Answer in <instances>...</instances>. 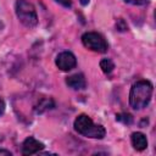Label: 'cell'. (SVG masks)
<instances>
[{
  "label": "cell",
  "mask_w": 156,
  "mask_h": 156,
  "mask_svg": "<svg viewBox=\"0 0 156 156\" xmlns=\"http://www.w3.org/2000/svg\"><path fill=\"white\" fill-rule=\"evenodd\" d=\"M152 95V84L149 80H139L133 84L129 93V104L134 110L147 106Z\"/></svg>",
  "instance_id": "obj_1"
},
{
  "label": "cell",
  "mask_w": 156,
  "mask_h": 156,
  "mask_svg": "<svg viewBox=\"0 0 156 156\" xmlns=\"http://www.w3.org/2000/svg\"><path fill=\"white\" fill-rule=\"evenodd\" d=\"M43 149H44V144L43 143H40L39 140H37L33 136H28L22 144V155L29 156V155L39 152Z\"/></svg>",
  "instance_id": "obj_6"
},
{
  "label": "cell",
  "mask_w": 156,
  "mask_h": 156,
  "mask_svg": "<svg viewBox=\"0 0 156 156\" xmlns=\"http://www.w3.org/2000/svg\"><path fill=\"white\" fill-rule=\"evenodd\" d=\"M116 121L124 123V124H132L133 123V117L129 113H118L116 115Z\"/></svg>",
  "instance_id": "obj_11"
},
{
  "label": "cell",
  "mask_w": 156,
  "mask_h": 156,
  "mask_svg": "<svg viewBox=\"0 0 156 156\" xmlns=\"http://www.w3.org/2000/svg\"><path fill=\"white\" fill-rule=\"evenodd\" d=\"M4 112H5V102H4V100L0 98V116H1Z\"/></svg>",
  "instance_id": "obj_15"
},
{
  "label": "cell",
  "mask_w": 156,
  "mask_h": 156,
  "mask_svg": "<svg viewBox=\"0 0 156 156\" xmlns=\"http://www.w3.org/2000/svg\"><path fill=\"white\" fill-rule=\"evenodd\" d=\"M130 141H132V145L135 150L138 151H143L146 149L147 146V139L145 136V134L140 133V132H135L132 134L130 136Z\"/></svg>",
  "instance_id": "obj_8"
},
{
  "label": "cell",
  "mask_w": 156,
  "mask_h": 156,
  "mask_svg": "<svg viewBox=\"0 0 156 156\" xmlns=\"http://www.w3.org/2000/svg\"><path fill=\"white\" fill-rule=\"evenodd\" d=\"M16 15L20 22L28 27L32 28L37 26L38 23V16L34 6L28 1V0H17L16 1Z\"/></svg>",
  "instance_id": "obj_3"
},
{
  "label": "cell",
  "mask_w": 156,
  "mask_h": 156,
  "mask_svg": "<svg viewBox=\"0 0 156 156\" xmlns=\"http://www.w3.org/2000/svg\"><path fill=\"white\" fill-rule=\"evenodd\" d=\"M55 63H56V66L61 71L67 72V71H71L72 68L76 67L77 60H76V56L72 52H69V51H62V52H60L56 56Z\"/></svg>",
  "instance_id": "obj_5"
},
{
  "label": "cell",
  "mask_w": 156,
  "mask_h": 156,
  "mask_svg": "<svg viewBox=\"0 0 156 156\" xmlns=\"http://www.w3.org/2000/svg\"><path fill=\"white\" fill-rule=\"evenodd\" d=\"M82 43L83 45L91 50V51H95V52H106L107 49H108V44L107 41L105 40V38L96 33V32H87L82 35Z\"/></svg>",
  "instance_id": "obj_4"
},
{
  "label": "cell",
  "mask_w": 156,
  "mask_h": 156,
  "mask_svg": "<svg viewBox=\"0 0 156 156\" xmlns=\"http://www.w3.org/2000/svg\"><path fill=\"white\" fill-rule=\"evenodd\" d=\"M1 140H2V136H1V135H0V141H1Z\"/></svg>",
  "instance_id": "obj_18"
},
{
  "label": "cell",
  "mask_w": 156,
  "mask_h": 156,
  "mask_svg": "<svg viewBox=\"0 0 156 156\" xmlns=\"http://www.w3.org/2000/svg\"><path fill=\"white\" fill-rule=\"evenodd\" d=\"M76 132L83 136L93 138V139H102L106 134V130L102 126L95 124L93 119L88 115H79L73 123Z\"/></svg>",
  "instance_id": "obj_2"
},
{
  "label": "cell",
  "mask_w": 156,
  "mask_h": 156,
  "mask_svg": "<svg viewBox=\"0 0 156 156\" xmlns=\"http://www.w3.org/2000/svg\"><path fill=\"white\" fill-rule=\"evenodd\" d=\"M124 1L128 4H132V5H136V6H141V5L147 4V0H124Z\"/></svg>",
  "instance_id": "obj_13"
},
{
  "label": "cell",
  "mask_w": 156,
  "mask_h": 156,
  "mask_svg": "<svg viewBox=\"0 0 156 156\" xmlns=\"http://www.w3.org/2000/svg\"><path fill=\"white\" fill-rule=\"evenodd\" d=\"M116 29L119 30V32H126V30H128V26H127V23H126V21H124L123 18L117 20V22H116Z\"/></svg>",
  "instance_id": "obj_12"
},
{
  "label": "cell",
  "mask_w": 156,
  "mask_h": 156,
  "mask_svg": "<svg viewBox=\"0 0 156 156\" xmlns=\"http://www.w3.org/2000/svg\"><path fill=\"white\" fill-rule=\"evenodd\" d=\"M66 84L74 89V90H80V89H84L87 83H85V78L82 73H76V74H72L69 77L66 78Z\"/></svg>",
  "instance_id": "obj_7"
},
{
  "label": "cell",
  "mask_w": 156,
  "mask_h": 156,
  "mask_svg": "<svg viewBox=\"0 0 156 156\" xmlns=\"http://www.w3.org/2000/svg\"><path fill=\"white\" fill-rule=\"evenodd\" d=\"M89 1H90V0H79L80 5H83V6H87V5L89 4Z\"/></svg>",
  "instance_id": "obj_17"
},
{
  "label": "cell",
  "mask_w": 156,
  "mask_h": 156,
  "mask_svg": "<svg viewBox=\"0 0 156 156\" xmlns=\"http://www.w3.org/2000/svg\"><path fill=\"white\" fill-rule=\"evenodd\" d=\"M54 106H55V102H54L52 99H50V98H43L35 105V112L37 113H43V112H45L48 110L54 108Z\"/></svg>",
  "instance_id": "obj_9"
},
{
  "label": "cell",
  "mask_w": 156,
  "mask_h": 156,
  "mask_svg": "<svg viewBox=\"0 0 156 156\" xmlns=\"http://www.w3.org/2000/svg\"><path fill=\"white\" fill-rule=\"evenodd\" d=\"M0 155H5V156H11V152L4 149H0Z\"/></svg>",
  "instance_id": "obj_16"
},
{
  "label": "cell",
  "mask_w": 156,
  "mask_h": 156,
  "mask_svg": "<svg viewBox=\"0 0 156 156\" xmlns=\"http://www.w3.org/2000/svg\"><path fill=\"white\" fill-rule=\"evenodd\" d=\"M100 68L102 69L104 73L108 74V73H111V72L113 71L115 63H113L112 60H110V58H102V60L100 61Z\"/></svg>",
  "instance_id": "obj_10"
},
{
  "label": "cell",
  "mask_w": 156,
  "mask_h": 156,
  "mask_svg": "<svg viewBox=\"0 0 156 156\" xmlns=\"http://www.w3.org/2000/svg\"><path fill=\"white\" fill-rule=\"evenodd\" d=\"M56 2H58L60 5H62L63 7H71L72 6V1L71 0H55Z\"/></svg>",
  "instance_id": "obj_14"
}]
</instances>
